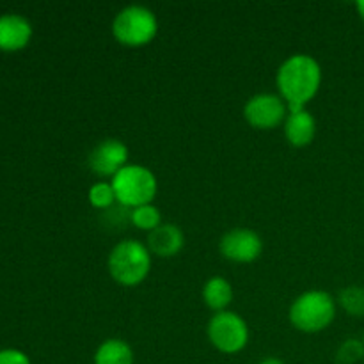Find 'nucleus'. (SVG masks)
Wrapping results in <instances>:
<instances>
[{"instance_id": "obj_1", "label": "nucleus", "mask_w": 364, "mask_h": 364, "mask_svg": "<svg viewBox=\"0 0 364 364\" xmlns=\"http://www.w3.org/2000/svg\"><path fill=\"white\" fill-rule=\"evenodd\" d=\"M276 82L288 109H306L322 84V68L311 55L295 53L281 64Z\"/></svg>"}, {"instance_id": "obj_2", "label": "nucleus", "mask_w": 364, "mask_h": 364, "mask_svg": "<svg viewBox=\"0 0 364 364\" xmlns=\"http://www.w3.org/2000/svg\"><path fill=\"white\" fill-rule=\"evenodd\" d=\"M109 272L121 287H137L151 269V252L139 240H123L110 251Z\"/></svg>"}, {"instance_id": "obj_3", "label": "nucleus", "mask_w": 364, "mask_h": 364, "mask_svg": "<svg viewBox=\"0 0 364 364\" xmlns=\"http://www.w3.org/2000/svg\"><path fill=\"white\" fill-rule=\"evenodd\" d=\"M336 316V302L327 291L311 290L299 295L290 308L291 326L302 333L315 334L327 329Z\"/></svg>"}, {"instance_id": "obj_4", "label": "nucleus", "mask_w": 364, "mask_h": 364, "mask_svg": "<svg viewBox=\"0 0 364 364\" xmlns=\"http://www.w3.org/2000/svg\"><path fill=\"white\" fill-rule=\"evenodd\" d=\"M112 188L121 205L127 208H139L151 205L159 191V183L148 167L128 164L112 178Z\"/></svg>"}, {"instance_id": "obj_5", "label": "nucleus", "mask_w": 364, "mask_h": 364, "mask_svg": "<svg viewBox=\"0 0 364 364\" xmlns=\"http://www.w3.org/2000/svg\"><path fill=\"white\" fill-rule=\"evenodd\" d=\"M159 21L153 11L144 6H128L116 14L112 34L124 46H144L155 39Z\"/></svg>"}, {"instance_id": "obj_6", "label": "nucleus", "mask_w": 364, "mask_h": 364, "mask_svg": "<svg viewBox=\"0 0 364 364\" xmlns=\"http://www.w3.org/2000/svg\"><path fill=\"white\" fill-rule=\"evenodd\" d=\"M208 340L223 354H237L249 341L247 323L233 311H219L208 322Z\"/></svg>"}, {"instance_id": "obj_7", "label": "nucleus", "mask_w": 364, "mask_h": 364, "mask_svg": "<svg viewBox=\"0 0 364 364\" xmlns=\"http://www.w3.org/2000/svg\"><path fill=\"white\" fill-rule=\"evenodd\" d=\"M244 116L251 127L258 130H272L287 121V103L281 96L262 92L249 98L244 107Z\"/></svg>"}, {"instance_id": "obj_8", "label": "nucleus", "mask_w": 364, "mask_h": 364, "mask_svg": "<svg viewBox=\"0 0 364 364\" xmlns=\"http://www.w3.org/2000/svg\"><path fill=\"white\" fill-rule=\"evenodd\" d=\"M220 255L235 263H252L259 258L263 251V242L258 233L245 228L231 230L220 238Z\"/></svg>"}, {"instance_id": "obj_9", "label": "nucleus", "mask_w": 364, "mask_h": 364, "mask_svg": "<svg viewBox=\"0 0 364 364\" xmlns=\"http://www.w3.org/2000/svg\"><path fill=\"white\" fill-rule=\"evenodd\" d=\"M128 148L117 139H105L89 153V167L100 176L114 178L127 164Z\"/></svg>"}, {"instance_id": "obj_10", "label": "nucleus", "mask_w": 364, "mask_h": 364, "mask_svg": "<svg viewBox=\"0 0 364 364\" xmlns=\"http://www.w3.org/2000/svg\"><path fill=\"white\" fill-rule=\"evenodd\" d=\"M32 38V25L20 14H2L0 16V50L16 52L25 48Z\"/></svg>"}, {"instance_id": "obj_11", "label": "nucleus", "mask_w": 364, "mask_h": 364, "mask_svg": "<svg viewBox=\"0 0 364 364\" xmlns=\"http://www.w3.org/2000/svg\"><path fill=\"white\" fill-rule=\"evenodd\" d=\"M185 237L176 224H160L156 230L149 231L148 249L159 258H171L183 249Z\"/></svg>"}, {"instance_id": "obj_12", "label": "nucleus", "mask_w": 364, "mask_h": 364, "mask_svg": "<svg viewBox=\"0 0 364 364\" xmlns=\"http://www.w3.org/2000/svg\"><path fill=\"white\" fill-rule=\"evenodd\" d=\"M316 134V121L306 109L290 110L284 121V135L294 148L311 144Z\"/></svg>"}, {"instance_id": "obj_13", "label": "nucleus", "mask_w": 364, "mask_h": 364, "mask_svg": "<svg viewBox=\"0 0 364 364\" xmlns=\"http://www.w3.org/2000/svg\"><path fill=\"white\" fill-rule=\"evenodd\" d=\"M203 299H205V304L215 313L226 311V308L233 301V288H231L230 281L224 277H212L206 281L205 288H203Z\"/></svg>"}, {"instance_id": "obj_14", "label": "nucleus", "mask_w": 364, "mask_h": 364, "mask_svg": "<svg viewBox=\"0 0 364 364\" xmlns=\"http://www.w3.org/2000/svg\"><path fill=\"white\" fill-rule=\"evenodd\" d=\"M95 364H134V352L127 341L110 338L96 350Z\"/></svg>"}, {"instance_id": "obj_15", "label": "nucleus", "mask_w": 364, "mask_h": 364, "mask_svg": "<svg viewBox=\"0 0 364 364\" xmlns=\"http://www.w3.org/2000/svg\"><path fill=\"white\" fill-rule=\"evenodd\" d=\"M130 220L135 228L146 231H153L162 224V215H160V210L153 205H144L134 208L130 212Z\"/></svg>"}, {"instance_id": "obj_16", "label": "nucleus", "mask_w": 364, "mask_h": 364, "mask_svg": "<svg viewBox=\"0 0 364 364\" xmlns=\"http://www.w3.org/2000/svg\"><path fill=\"white\" fill-rule=\"evenodd\" d=\"M340 304L348 315L364 316V288L348 287L340 291Z\"/></svg>"}, {"instance_id": "obj_17", "label": "nucleus", "mask_w": 364, "mask_h": 364, "mask_svg": "<svg viewBox=\"0 0 364 364\" xmlns=\"http://www.w3.org/2000/svg\"><path fill=\"white\" fill-rule=\"evenodd\" d=\"M116 192H114L112 183H107V181H100L95 183L89 191V203H91L95 208L98 210H107L110 206H114L116 203Z\"/></svg>"}, {"instance_id": "obj_18", "label": "nucleus", "mask_w": 364, "mask_h": 364, "mask_svg": "<svg viewBox=\"0 0 364 364\" xmlns=\"http://www.w3.org/2000/svg\"><path fill=\"white\" fill-rule=\"evenodd\" d=\"M364 355V343L359 340H347L338 350V361L341 364H354Z\"/></svg>"}, {"instance_id": "obj_19", "label": "nucleus", "mask_w": 364, "mask_h": 364, "mask_svg": "<svg viewBox=\"0 0 364 364\" xmlns=\"http://www.w3.org/2000/svg\"><path fill=\"white\" fill-rule=\"evenodd\" d=\"M0 364H31V359L16 348L0 350Z\"/></svg>"}, {"instance_id": "obj_20", "label": "nucleus", "mask_w": 364, "mask_h": 364, "mask_svg": "<svg viewBox=\"0 0 364 364\" xmlns=\"http://www.w3.org/2000/svg\"><path fill=\"white\" fill-rule=\"evenodd\" d=\"M259 364H284V363L277 358H267V359H263Z\"/></svg>"}, {"instance_id": "obj_21", "label": "nucleus", "mask_w": 364, "mask_h": 364, "mask_svg": "<svg viewBox=\"0 0 364 364\" xmlns=\"http://www.w3.org/2000/svg\"><path fill=\"white\" fill-rule=\"evenodd\" d=\"M355 7H358V13H359V16H361V20L364 21V0H359V2L355 4Z\"/></svg>"}]
</instances>
